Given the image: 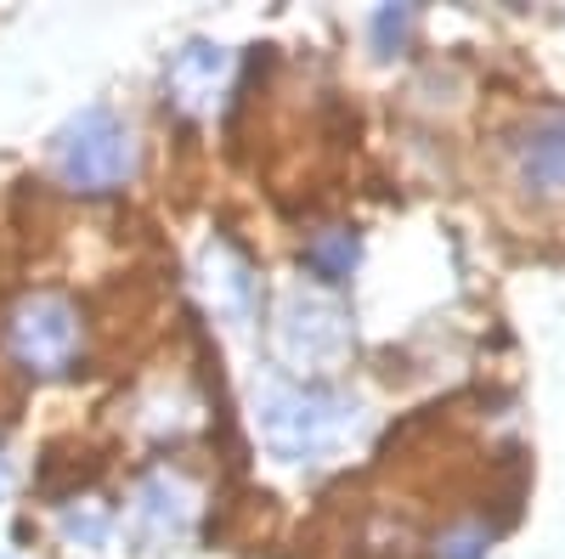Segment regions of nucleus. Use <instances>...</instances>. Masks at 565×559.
Returning a JSON list of instances; mask_svg holds the SVG:
<instances>
[{"instance_id":"3","label":"nucleus","mask_w":565,"mask_h":559,"mask_svg":"<svg viewBox=\"0 0 565 559\" xmlns=\"http://www.w3.org/2000/svg\"><path fill=\"white\" fill-rule=\"evenodd\" d=\"M52 159H57V175L74 186V193H114V186L130 181V170H136L130 130L108 108H79L57 130Z\"/></svg>"},{"instance_id":"4","label":"nucleus","mask_w":565,"mask_h":559,"mask_svg":"<svg viewBox=\"0 0 565 559\" xmlns=\"http://www.w3.org/2000/svg\"><path fill=\"white\" fill-rule=\"evenodd\" d=\"M7 351L40 373V379H63V373H74L79 362V311L68 294H23L7 316Z\"/></svg>"},{"instance_id":"9","label":"nucleus","mask_w":565,"mask_h":559,"mask_svg":"<svg viewBox=\"0 0 565 559\" xmlns=\"http://www.w3.org/2000/svg\"><path fill=\"white\" fill-rule=\"evenodd\" d=\"M356 260H362V244L345 226H328L306 244V266H311V277H322V283H345V277L356 271Z\"/></svg>"},{"instance_id":"11","label":"nucleus","mask_w":565,"mask_h":559,"mask_svg":"<svg viewBox=\"0 0 565 559\" xmlns=\"http://www.w3.org/2000/svg\"><path fill=\"white\" fill-rule=\"evenodd\" d=\"M407 23H413L407 7H380V12H373V45H380V57H391L396 45L407 40Z\"/></svg>"},{"instance_id":"2","label":"nucleus","mask_w":565,"mask_h":559,"mask_svg":"<svg viewBox=\"0 0 565 559\" xmlns=\"http://www.w3.org/2000/svg\"><path fill=\"white\" fill-rule=\"evenodd\" d=\"M271 351L289 373H334L351 351V322L340 300L317 289H289L271 322Z\"/></svg>"},{"instance_id":"7","label":"nucleus","mask_w":565,"mask_h":559,"mask_svg":"<svg viewBox=\"0 0 565 559\" xmlns=\"http://www.w3.org/2000/svg\"><path fill=\"white\" fill-rule=\"evenodd\" d=\"M199 283H204V294L215 300V311L232 322V329H249V322H255V300H260L255 266L232 249L226 238H210L199 249Z\"/></svg>"},{"instance_id":"8","label":"nucleus","mask_w":565,"mask_h":559,"mask_svg":"<svg viewBox=\"0 0 565 559\" xmlns=\"http://www.w3.org/2000/svg\"><path fill=\"white\" fill-rule=\"evenodd\" d=\"M136 520H141V531H148L153 542L186 537L193 520H199V486L186 481L181 470L141 475V486H136Z\"/></svg>"},{"instance_id":"10","label":"nucleus","mask_w":565,"mask_h":559,"mask_svg":"<svg viewBox=\"0 0 565 559\" xmlns=\"http://www.w3.org/2000/svg\"><path fill=\"white\" fill-rule=\"evenodd\" d=\"M57 531H63L68 548H108V537H114V515H108V503L85 497V503H68L63 515H57Z\"/></svg>"},{"instance_id":"5","label":"nucleus","mask_w":565,"mask_h":559,"mask_svg":"<svg viewBox=\"0 0 565 559\" xmlns=\"http://www.w3.org/2000/svg\"><path fill=\"white\" fill-rule=\"evenodd\" d=\"M509 164H514V181H521L532 198H543V204L565 198V108L537 114L514 130Z\"/></svg>"},{"instance_id":"13","label":"nucleus","mask_w":565,"mask_h":559,"mask_svg":"<svg viewBox=\"0 0 565 559\" xmlns=\"http://www.w3.org/2000/svg\"><path fill=\"white\" fill-rule=\"evenodd\" d=\"M0 492H7V463H0Z\"/></svg>"},{"instance_id":"1","label":"nucleus","mask_w":565,"mask_h":559,"mask_svg":"<svg viewBox=\"0 0 565 559\" xmlns=\"http://www.w3.org/2000/svg\"><path fill=\"white\" fill-rule=\"evenodd\" d=\"M362 401L328 390V385H282L271 379L260 390V436L289 463H322L362 436Z\"/></svg>"},{"instance_id":"12","label":"nucleus","mask_w":565,"mask_h":559,"mask_svg":"<svg viewBox=\"0 0 565 559\" xmlns=\"http://www.w3.org/2000/svg\"><path fill=\"white\" fill-rule=\"evenodd\" d=\"M487 542H492V526H458V531H447V537H441L436 559H476Z\"/></svg>"},{"instance_id":"6","label":"nucleus","mask_w":565,"mask_h":559,"mask_svg":"<svg viewBox=\"0 0 565 559\" xmlns=\"http://www.w3.org/2000/svg\"><path fill=\"white\" fill-rule=\"evenodd\" d=\"M226 79H232V52L215 45V40H186L175 52V63H170V74H164L170 103L181 114H210L221 103Z\"/></svg>"}]
</instances>
